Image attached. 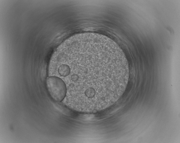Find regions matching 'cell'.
<instances>
[{"label": "cell", "mask_w": 180, "mask_h": 143, "mask_svg": "<svg viewBox=\"0 0 180 143\" xmlns=\"http://www.w3.org/2000/svg\"><path fill=\"white\" fill-rule=\"evenodd\" d=\"M60 52L57 72L65 78L67 100L79 111L104 109L124 92L129 77L125 55L114 41L93 33L66 40Z\"/></svg>", "instance_id": "cell-1"}, {"label": "cell", "mask_w": 180, "mask_h": 143, "mask_svg": "<svg viewBox=\"0 0 180 143\" xmlns=\"http://www.w3.org/2000/svg\"><path fill=\"white\" fill-rule=\"evenodd\" d=\"M46 84L48 91L52 98L55 101L61 102L65 98L67 88L64 81L56 76L47 78Z\"/></svg>", "instance_id": "cell-2"}]
</instances>
